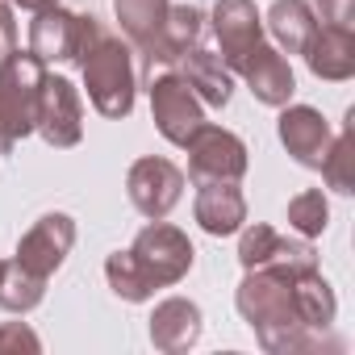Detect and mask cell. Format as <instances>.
<instances>
[{"instance_id": "29", "label": "cell", "mask_w": 355, "mask_h": 355, "mask_svg": "<svg viewBox=\"0 0 355 355\" xmlns=\"http://www.w3.org/2000/svg\"><path fill=\"white\" fill-rule=\"evenodd\" d=\"M0 276H5V259H0Z\"/></svg>"}, {"instance_id": "17", "label": "cell", "mask_w": 355, "mask_h": 355, "mask_svg": "<svg viewBox=\"0 0 355 355\" xmlns=\"http://www.w3.org/2000/svg\"><path fill=\"white\" fill-rule=\"evenodd\" d=\"M201 338V309L184 297H167L150 313V343L167 355H180Z\"/></svg>"}, {"instance_id": "13", "label": "cell", "mask_w": 355, "mask_h": 355, "mask_svg": "<svg viewBox=\"0 0 355 355\" xmlns=\"http://www.w3.org/2000/svg\"><path fill=\"white\" fill-rule=\"evenodd\" d=\"M239 76L251 84L255 101H263V105H272V109H284V105L293 101V92H297V80H293L288 59H284L276 46H268V42H259V46L243 59Z\"/></svg>"}, {"instance_id": "9", "label": "cell", "mask_w": 355, "mask_h": 355, "mask_svg": "<svg viewBox=\"0 0 355 355\" xmlns=\"http://www.w3.org/2000/svg\"><path fill=\"white\" fill-rule=\"evenodd\" d=\"M125 189H130L134 209H138L142 218L159 222V218H167V214L175 209V201H180V193H184V171L175 167L171 159L146 155V159H138V163L130 167Z\"/></svg>"}, {"instance_id": "19", "label": "cell", "mask_w": 355, "mask_h": 355, "mask_svg": "<svg viewBox=\"0 0 355 355\" xmlns=\"http://www.w3.org/2000/svg\"><path fill=\"white\" fill-rule=\"evenodd\" d=\"M184 80H189V88L197 92V101L201 105H214V109H222V105H230V96H234V71L214 55V51H205V46H193L184 59Z\"/></svg>"}, {"instance_id": "1", "label": "cell", "mask_w": 355, "mask_h": 355, "mask_svg": "<svg viewBox=\"0 0 355 355\" xmlns=\"http://www.w3.org/2000/svg\"><path fill=\"white\" fill-rule=\"evenodd\" d=\"M301 276L305 272H293V268H247V280L239 284L234 305L243 322L259 334L263 351L293 355V351L322 347V330H313L301 309Z\"/></svg>"}, {"instance_id": "22", "label": "cell", "mask_w": 355, "mask_h": 355, "mask_svg": "<svg viewBox=\"0 0 355 355\" xmlns=\"http://www.w3.org/2000/svg\"><path fill=\"white\" fill-rule=\"evenodd\" d=\"M318 171L326 175V184H330L334 193H355V134H351V117H347L343 134L330 138V146H326Z\"/></svg>"}, {"instance_id": "15", "label": "cell", "mask_w": 355, "mask_h": 355, "mask_svg": "<svg viewBox=\"0 0 355 355\" xmlns=\"http://www.w3.org/2000/svg\"><path fill=\"white\" fill-rule=\"evenodd\" d=\"M171 0H113V13L125 30V38L146 55V63H163V21Z\"/></svg>"}, {"instance_id": "23", "label": "cell", "mask_w": 355, "mask_h": 355, "mask_svg": "<svg viewBox=\"0 0 355 355\" xmlns=\"http://www.w3.org/2000/svg\"><path fill=\"white\" fill-rule=\"evenodd\" d=\"M42 293H46V280H34L17 263H5V276H0V305L9 313H30L42 301Z\"/></svg>"}, {"instance_id": "20", "label": "cell", "mask_w": 355, "mask_h": 355, "mask_svg": "<svg viewBox=\"0 0 355 355\" xmlns=\"http://www.w3.org/2000/svg\"><path fill=\"white\" fill-rule=\"evenodd\" d=\"M268 30L288 55H305V46L318 34V13L309 9V0H276L268 9Z\"/></svg>"}, {"instance_id": "5", "label": "cell", "mask_w": 355, "mask_h": 355, "mask_svg": "<svg viewBox=\"0 0 355 355\" xmlns=\"http://www.w3.org/2000/svg\"><path fill=\"white\" fill-rule=\"evenodd\" d=\"M96 34H101L96 17H80L51 5L30 26V55H38L42 63H80Z\"/></svg>"}, {"instance_id": "28", "label": "cell", "mask_w": 355, "mask_h": 355, "mask_svg": "<svg viewBox=\"0 0 355 355\" xmlns=\"http://www.w3.org/2000/svg\"><path fill=\"white\" fill-rule=\"evenodd\" d=\"M13 5H21V9H30V13H42V9H51V5H59V0H13Z\"/></svg>"}, {"instance_id": "7", "label": "cell", "mask_w": 355, "mask_h": 355, "mask_svg": "<svg viewBox=\"0 0 355 355\" xmlns=\"http://www.w3.org/2000/svg\"><path fill=\"white\" fill-rule=\"evenodd\" d=\"M189 175L201 184V180H243L247 175V146L239 134L222 130V125H201L189 142Z\"/></svg>"}, {"instance_id": "16", "label": "cell", "mask_w": 355, "mask_h": 355, "mask_svg": "<svg viewBox=\"0 0 355 355\" xmlns=\"http://www.w3.org/2000/svg\"><path fill=\"white\" fill-rule=\"evenodd\" d=\"M280 142L288 146V155L297 163L322 167V155L330 146V125L309 105H284V113H280Z\"/></svg>"}, {"instance_id": "21", "label": "cell", "mask_w": 355, "mask_h": 355, "mask_svg": "<svg viewBox=\"0 0 355 355\" xmlns=\"http://www.w3.org/2000/svg\"><path fill=\"white\" fill-rule=\"evenodd\" d=\"M201 38V9L193 5H171L163 21V63H180Z\"/></svg>"}, {"instance_id": "4", "label": "cell", "mask_w": 355, "mask_h": 355, "mask_svg": "<svg viewBox=\"0 0 355 355\" xmlns=\"http://www.w3.org/2000/svg\"><path fill=\"white\" fill-rule=\"evenodd\" d=\"M42 80L46 63L30 51H9L0 59V150H13L26 134H34Z\"/></svg>"}, {"instance_id": "27", "label": "cell", "mask_w": 355, "mask_h": 355, "mask_svg": "<svg viewBox=\"0 0 355 355\" xmlns=\"http://www.w3.org/2000/svg\"><path fill=\"white\" fill-rule=\"evenodd\" d=\"M9 51H17V21H13L9 0H0V59H5Z\"/></svg>"}, {"instance_id": "14", "label": "cell", "mask_w": 355, "mask_h": 355, "mask_svg": "<svg viewBox=\"0 0 355 355\" xmlns=\"http://www.w3.org/2000/svg\"><path fill=\"white\" fill-rule=\"evenodd\" d=\"M197 222L205 234L222 239V234H239L247 222V201L239 193V180H201L197 184Z\"/></svg>"}, {"instance_id": "25", "label": "cell", "mask_w": 355, "mask_h": 355, "mask_svg": "<svg viewBox=\"0 0 355 355\" xmlns=\"http://www.w3.org/2000/svg\"><path fill=\"white\" fill-rule=\"evenodd\" d=\"M0 351H42V338L26 322H0Z\"/></svg>"}, {"instance_id": "10", "label": "cell", "mask_w": 355, "mask_h": 355, "mask_svg": "<svg viewBox=\"0 0 355 355\" xmlns=\"http://www.w3.org/2000/svg\"><path fill=\"white\" fill-rule=\"evenodd\" d=\"M34 130H38L51 146H76V142L84 138V101H80V92L71 88V80L46 71L42 92H38Z\"/></svg>"}, {"instance_id": "2", "label": "cell", "mask_w": 355, "mask_h": 355, "mask_svg": "<svg viewBox=\"0 0 355 355\" xmlns=\"http://www.w3.org/2000/svg\"><path fill=\"white\" fill-rule=\"evenodd\" d=\"M193 259H197V251H193L189 234L159 218L146 230H138L130 251H113L105 259V276H109V288L121 301H146L155 288L184 280Z\"/></svg>"}, {"instance_id": "26", "label": "cell", "mask_w": 355, "mask_h": 355, "mask_svg": "<svg viewBox=\"0 0 355 355\" xmlns=\"http://www.w3.org/2000/svg\"><path fill=\"white\" fill-rule=\"evenodd\" d=\"M318 5V17L326 26H355V0H313Z\"/></svg>"}, {"instance_id": "12", "label": "cell", "mask_w": 355, "mask_h": 355, "mask_svg": "<svg viewBox=\"0 0 355 355\" xmlns=\"http://www.w3.org/2000/svg\"><path fill=\"white\" fill-rule=\"evenodd\" d=\"M214 34H218V46H222V63L230 71L243 67V59L263 42V17L251 0H218L214 5Z\"/></svg>"}, {"instance_id": "8", "label": "cell", "mask_w": 355, "mask_h": 355, "mask_svg": "<svg viewBox=\"0 0 355 355\" xmlns=\"http://www.w3.org/2000/svg\"><path fill=\"white\" fill-rule=\"evenodd\" d=\"M71 243H76V222H71L67 214H46V218H38V222L21 234L13 263H17L21 272H30L34 280H51V276L63 268Z\"/></svg>"}, {"instance_id": "11", "label": "cell", "mask_w": 355, "mask_h": 355, "mask_svg": "<svg viewBox=\"0 0 355 355\" xmlns=\"http://www.w3.org/2000/svg\"><path fill=\"white\" fill-rule=\"evenodd\" d=\"M239 263L243 268H293V272H313L318 268V251L305 239H284L272 226L255 222L243 230L239 243Z\"/></svg>"}, {"instance_id": "24", "label": "cell", "mask_w": 355, "mask_h": 355, "mask_svg": "<svg viewBox=\"0 0 355 355\" xmlns=\"http://www.w3.org/2000/svg\"><path fill=\"white\" fill-rule=\"evenodd\" d=\"M288 226H293L301 239H318V234L330 226V205H326V197H322L318 189L293 197V201H288Z\"/></svg>"}, {"instance_id": "6", "label": "cell", "mask_w": 355, "mask_h": 355, "mask_svg": "<svg viewBox=\"0 0 355 355\" xmlns=\"http://www.w3.org/2000/svg\"><path fill=\"white\" fill-rule=\"evenodd\" d=\"M150 113H155L159 134L167 142H175V146H184L205 125V109H201L197 92L189 88L184 76H175V71L150 80Z\"/></svg>"}, {"instance_id": "18", "label": "cell", "mask_w": 355, "mask_h": 355, "mask_svg": "<svg viewBox=\"0 0 355 355\" xmlns=\"http://www.w3.org/2000/svg\"><path fill=\"white\" fill-rule=\"evenodd\" d=\"M305 59L318 80H351L355 76V34L347 26H318L313 42L305 46Z\"/></svg>"}, {"instance_id": "3", "label": "cell", "mask_w": 355, "mask_h": 355, "mask_svg": "<svg viewBox=\"0 0 355 355\" xmlns=\"http://www.w3.org/2000/svg\"><path fill=\"white\" fill-rule=\"evenodd\" d=\"M80 71H84V88H88V101H92L96 113H105V117H130L138 80H134L130 46L121 38H113L101 26V34L92 38V46L80 59Z\"/></svg>"}]
</instances>
